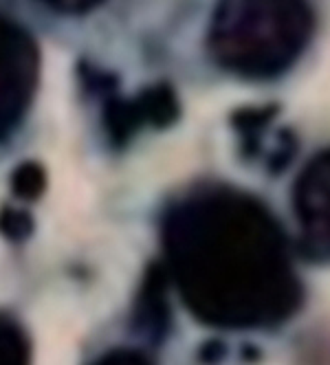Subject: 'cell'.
Segmentation results:
<instances>
[{
	"mask_svg": "<svg viewBox=\"0 0 330 365\" xmlns=\"http://www.w3.org/2000/svg\"><path fill=\"white\" fill-rule=\"evenodd\" d=\"M170 279L202 324L225 330L280 326L301 304L282 227L242 192L202 190L163 222Z\"/></svg>",
	"mask_w": 330,
	"mask_h": 365,
	"instance_id": "1",
	"label": "cell"
},
{
	"mask_svg": "<svg viewBox=\"0 0 330 365\" xmlns=\"http://www.w3.org/2000/svg\"><path fill=\"white\" fill-rule=\"evenodd\" d=\"M313 31L309 0H218L210 51L225 71L244 80H271L299 60Z\"/></svg>",
	"mask_w": 330,
	"mask_h": 365,
	"instance_id": "2",
	"label": "cell"
},
{
	"mask_svg": "<svg viewBox=\"0 0 330 365\" xmlns=\"http://www.w3.org/2000/svg\"><path fill=\"white\" fill-rule=\"evenodd\" d=\"M40 56L31 36L0 16V139L27 110L38 84Z\"/></svg>",
	"mask_w": 330,
	"mask_h": 365,
	"instance_id": "3",
	"label": "cell"
},
{
	"mask_svg": "<svg viewBox=\"0 0 330 365\" xmlns=\"http://www.w3.org/2000/svg\"><path fill=\"white\" fill-rule=\"evenodd\" d=\"M293 214L301 251L317 262H330V148L315 154L299 172Z\"/></svg>",
	"mask_w": 330,
	"mask_h": 365,
	"instance_id": "4",
	"label": "cell"
},
{
	"mask_svg": "<svg viewBox=\"0 0 330 365\" xmlns=\"http://www.w3.org/2000/svg\"><path fill=\"white\" fill-rule=\"evenodd\" d=\"M29 339L11 319L0 315V365H29Z\"/></svg>",
	"mask_w": 330,
	"mask_h": 365,
	"instance_id": "5",
	"label": "cell"
},
{
	"mask_svg": "<svg viewBox=\"0 0 330 365\" xmlns=\"http://www.w3.org/2000/svg\"><path fill=\"white\" fill-rule=\"evenodd\" d=\"M46 187V174L38 163H22L11 174V190L18 198L36 200Z\"/></svg>",
	"mask_w": 330,
	"mask_h": 365,
	"instance_id": "6",
	"label": "cell"
},
{
	"mask_svg": "<svg viewBox=\"0 0 330 365\" xmlns=\"http://www.w3.org/2000/svg\"><path fill=\"white\" fill-rule=\"evenodd\" d=\"M31 229H33V222L27 212L14 210V207H7V210L0 212V231H3L7 238L22 240L29 236Z\"/></svg>",
	"mask_w": 330,
	"mask_h": 365,
	"instance_id": "7",
	"label": "cell"
},
{
	"mask_svg": "<svg viewBox=\"0 0 330 365\" xmlns=\"http://www.w3.org/2000/svg\"><path fill=\"white\" fill-rule=\"evenodd\" d=\"M93 365H152V363L135 350H115L104 354Z\"/></svg>",
	"mask_w": 330,
	"mask_h": 365,
	"instance_id": "8",
	"label": "cell"
},
{
	"mask_svg": "<svg viewBox=\"0 0 330 365\" xmlns=\"http://www.w3.org/2000/svg\"><path fill=\"white\" fill-rule=\"evenodd\" d=\"M42 3L62 14H84V11L95 9L99 3H104V0H42Z\"/></svg>",
	"mask_w": 330,
	"mask_h": 365,
	"instance_id": "9",
	"label": "cell"
}]
</instances>
